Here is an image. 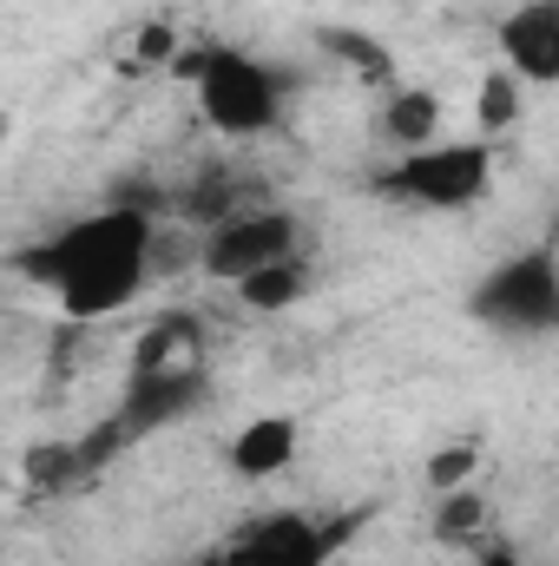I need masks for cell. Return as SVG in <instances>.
Instances as JSON below:
<instances>
[{"label":"cell","mask_w":559,"mask_h":566,"mask_svg":"<svg viewBox=\"0 0 559 566\" xmlns=\"http://www.w3.org/2000/svg\"><path fill=\"white\" fill-rule=\"evenodd\" d=\"M7 264L40 283L66 323H106L133 310L158 271V218L133 198H113L99 211L66 218L40 244H20Z\"/></svg>","instance_id":"6da1fadb"},{"label":"cell","mask_w":559,"mask_h":566,"mask_svg":"<svg viewBox=\"0 0 559 566\" xmlns=\"http://www.w3.org/2000/svg\"><path fill=\"white\" fill-rule=\"evenodd\" d=\"M178 80H191L198 119L231 145L283 133L289 93H296V80H289L283 66L244 53V46H231V40H211V46H198L191 60H178Z\"/></svg>","instance_id":"7a4b0ae2"},{"label":"cell","mask_w":559,"mask_h":566,"mask_svg":"<svg viewBox=\"0 0 559 566\" xmlns=\"http://www.w3.org/2000/svg\"><path fill=\"white\" fill-rule=\"evenodd\" d=\"M376 191L409 211H467L494 191V139H434L421 151H395Z\"/></svg>","instance_id":"3957f363"},{"label":"cell","mask_w":559,"mask_h":566,"mask_svg":"<svg viewBox=\"0 0 559 566\" xmlns=\"http://www.w3.org/2000/svg\"><path fill=\"white\" fill-rule=\"evenodd\" d=\"M467 310H474V323H487L500 336H547V329H559V251L553 244L514 251L507 264H494L474 283Z\"/></svg>","instance_id":"277c9868"},{"label":"cell","mask_w":559,"mask_h":566,"mask_svg":"<svg viewBox=\"0 0 559 566\" xmlns=\"http://www.w3.org/2000/svg\"><path fill=\"white\" fill-rule=\"evenodd\" d=\"M356 527H362V514L323 521V514H303V507H277V514L238 527L204 566H329Z\"/></svg>","instance_id":"5b68a950"},{"label":"cell","mask_w":559,"mask_h":566,"mask_svg":"<svg viewBox=\"0 0 559 566\" xmlns=\"http://www.w3.org/2000/svg\"><path fill=\"white\" fill-rule=\"evenodd\" d=\"M296 244H303L296 211H283V205H244L224 224L198 231V271L211 283H231L238 290L244 277H257V271H271L283 258H296Z\"/></svg>","instance_id":"8992f818"},{"label":"cell","mask_w":559,"mask_h":566,"mask_svg":"<svg viewBox=\"0 0 559 566\" xmlns=\"http://www.w3.org/2000/svg\"><path fill=\"white\" fill-rule=\"evenodd\" d=\"M494 40L520 86H559V0H514Z\"/></svg>","instance_id":"52a82bcc"},{"label":"cell","mask_w":559,"mask_h":566,"mask_svg":"<svg viewBox=\"0 0 559 566\" xmlns=\"http://www.w3.org/2000/svg\"><path fill=\"white\" fill-rule=\"evenodd\" d=\"M296 448H303V422L296 416H283V409L251 416V422L231 434V474L264 488V481H277V474L296 468Z\"/></svg>","instance_id":"ba28073f"},{"label":"cell","mask_w":559,"mask_h":566,"mask_svg":"<svg viewBox=\"0 0 559 566\" xmlns=\"http://www.w3.org/2000/svg\"><path fill=\"white\" fill-rule=\"evenodd\" d=\"M316 53H329L349 80H362V86H382V93H395L402 80V66H395V46L389 40H376V33H362V27H316Z\"/></svg>","instance_id":"9c48e42d"},{"label":"cell","mask_w":559,"mask_h":566,"mask_svg":"<svg viewBox=\"0 0 559 566\" xmlns=\"http://www.w3.org/2000/svg\"><path fill=\"white\" fill-rule=\"evenodd\" d=\"M382 139L395 151H421V145L441 139V99L428 86H395L382 99Z\"/></svg>","instance_id":"30bf717a"},{"label":"cell","mask_w":559,"mask_h":566,"mask_svg":"<svg viewBox=\"0 0 559 566\" xmlns=\"http://www.w3.org/2000/svg\"><path fill=\"white\" fill-rule=\"evenodd\" d=\"M309 296V271H303V258H283L271 271H257V277L238 283V303L244 310H257V316H283V310H296Z\"/></svg>","instance_id":"8fae6325"},{"label":"cell","mask_w":559,"mask_h":566,"mask_svg":"<svg viewBox=\"0 0 559 566\" xmlns=\"http://www.w3.org/2000/svg\"><path fill=\"white\" fill-rule=\"evenodd\" d=\"M520 99H527V86H520L507 66L481 73V86H474V139H500V133L520 119Z\"/></svg>","instance_id":"7c38bea8"},{"label":"cell","mask_w":559,"mask_h":566,"mask_svg":"<svg viewBox=\"0 0 559 566\" xmlns=\"http://www.w3.org/2000/svg\"><path fill=\"white\" fill-rule=\"evenodd\" d=\"M86 474V454H80V441H40V448H27V481H33V494H66L73 481Z\"/></svg>","instance_id":"4fadbf2b"},{"label":"cell","mask_w":559,"mask_h":566,"mask_svg":"<svg viewBox=\"0 0 559 566\" xmlns=\"http://www.w3.org/2000/svg\"><path fill=\"white\" fill-rule=\"evenodd\" d=\"M474 468H481V441H454V448H441V454H428V488L434 494H461V488H474Z\"/></svg>","instance_id":"5bb4252c"},{"label":"cell","mask_w":559,"mask_h":566,"mask_svg":"<svg viewBox=\"0 0 559 566\" xmlns=\"http://www.w3.org/2000/svg\"><path fill=\"white\" fill-rule=\"evenodd\" d=\"M139 53H145V60H171V27H145Z\"/></svg>","instance_id":"9a60e30c"}]
</instances>
